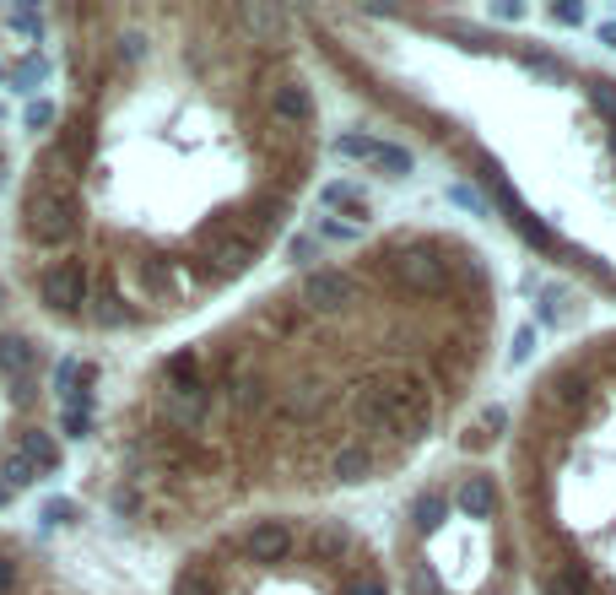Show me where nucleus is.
<instances>
[{
  "label": "nucleus",
  "mask_w": 616,
  "mask_h": 595,
  "mask_svg": "<svg viewBox=\"0 0 616 595\" xmlns=\"http://www.w3.org/2000/svg\"><path fill=\"white\" fill-rule=\"evenodd\" d=\"M384 558L395 595H519L525 552L503 466L433 460L400 482Z\"/></svg>",
  "instance_id": "obj_3"
},
{
  "label": "nucleus",
  "mask_w": 616,
  "mask_h": 595,
  "mask_svg": "<svg viewBox=\"0 0 616 595\" xmlns=\"http://www.w3.org/2000/svg\"><path fill=\"white\" fill-rule=\"evenodd\" d=\"M60 428H65V439H87V428H92V417L82 412V406H65V417H60Z\"/></svg>",
  "instance_id": "obj_12"
},
{
  "label": "nucleus",
  "mask_w": 616,
  "mask_h": 595,
  "mask_svg": "<svg viewBox=\"0 0 616 595\" xmlns=\"http://www.w3.org/2000/svg\"><path fill=\"white\" fill-rule=\"evenodd\" d=\"M11 498H17V493H11V487H6V482H0V509H6V504H11Z\"/></svg>",
  "instance_id": "obj_16"
},
{
  "label": "nucleus",
  "mask_w": 616,
  "mask_h": 595,
  "mask_svg": "<svg viewBox=\"0 0 616 595\" xmlns=\"http://www.w3.org/2000/svg\"><path fill=\"white\" fill-rule=\"evenodd\" d=\"M503 482L535 595H616V325L557 347L508 417Z\"/></svg>",
  "instance_id": "obj_2"
},
{
  "label": "nucleus",
  "mask_w": 616,
  "mask_h": 595,
  "mask_svg": "<svg viewBox=\"0 0 616 595\" xmlns=\"http://www.w3.org/2000/svg\"><path fill=\"white\" fill-rule=\"evenodd\" d=\"M92 287H98V276H92L87 260H55V266L38 271V298L55 314H65V320H82L87 314Z\"/></svg>",
  "instance_id": "obj_6"
},
{
  "label": "nucleus",
  "mask_w": 616,
  "mask_h": 595,
  "mask_svg": "<svg viewBox=\"0 0 616 595\" xmlns=\"http://www.w3.org/2000/svg\"><path fill=\"white\" fill-rule=\"evenodd\" d=\"M0 82H11V71H6V60H0Z\"/></svg>",
  "instance_id": "obj_17"
},
{
  "label": "nucleus",
  "mask_w": 616,
  "mask_h": 595,
  "mask_svg": "<svg viewBox=\"0 0 616 595\" xmlns=\"http://www.w3.org/2000/svg\"><path fill=\"white\" fill-rule=\"evenodd\" d=\"M6 22H11V28H22V33H33V38H38V28H44V17H38L33 6H11Z\"/></svg>",
  "instance_id": "obj_13"
},
{
  "label": "nucleus",
  "mask_w": 616,
  "mask_h": 595,
  "mask_svg": "<svg viewBox=\"0 0 616 595\" xmlns=\"http://www.w3.org/2000/svg\"><path fill=\"white\" fill-rule=\"evenodd\" d=\"M44 520H49V525H71V520H76V509L65 504V498H49V504H44Z\"/></svg>",
  "instance_id": "obj_14"
},
{
  "label": "nucleus",
  "mask_w": 616,
  "mask_h": 595,
  "mask_svg": "<svg viewBox=\"0 0 616 595\" xmlns=\"http://www.w3.org/2000/svg\"><path fill=\"white\" fill-rule=\"evenodd\" d=\"M17 449H22V455H28L44 476L60 471V444H55V433H49V428H28V433L17 439Z\"/></svg>",
  "instance_id": "obj_8"
},
{
  "label": "nucleus",
  "mask_w": 616,
  "mask_h": 595,
  "mask_svg": "<svg viewBox=\"0 0 616 595\" xmlns=\"http://www.w3.org/2000/svg\"><path fill=\"white\" fill-rule=\"evenodd\" d=\"M44 82H49V60L38 55V49H28V55L17 60V71H11V87H17V92H28V98H33V92L44 87Z\"/></svg>",
  "instance_id": "obj_10"
},
{
  "label": "nucleus",
  "mask_w": 616,
  "mask_h": 595,
  "mask_svg": "<svg viewBox=\"0 0 616 595\" xmlns=\"http://www.w3.org/2000/svg\"><path fill=\"white\" fill-rule=\"evenodd\" d=\"M28 233L38 244H71L76 228H82V206H76V190H49V184H33L28 190Z\"/></svg>",
  "instance_id": "obj_5"
},
{
  "label": "nucleus",
  "mask_w": 616,
  "mask_h": 595,
  "mask_svg": "<svg viewBox=\"0 0 616 595\" xmlns=\"http://www.w3.org/2000/svg\"><path fill=\"white\" fill-rule=\"evenodd\" d=\"M0 309H6V282H0Z\"/></svg>",
  "instance_id": "obj_18"
},
{
  "label": "nucleus",
  "mask_w": 616,
  "mask_h": 595,
  "mask_svg": "<svg viewBox=\"0 0 616 595\" xmlns=\"http://www.w3.org/2000/svg\"><path fill=\"white\" fill-rule=\"evenodd\" d=\"M0 482H6L11 493H22V487H33V482H38V466H33L28 455H22L17 444H11V449H0Z\"/></svg>",
  "instance_id": "obj_9"
},
{
  "label": "nucleus",
  "mask_w": 616,
  "mask_h": 595,
  "mask_svg": "<svg viewBox=\"0 0 616 595\" xmlns=\"http://www.w3.org/2000/svg\"><path fill=\"white\" fill-rule=\"evenodd\" d=\"M168 595H395V574L346 514L265 509L195 552Z\"/></svg>",
  "instance_id": "obj_4"
},
{
  "label": "nucleus",
  "mask_w": 616,
  "mask_h": 595,
  "mask_svg": "<svg viewBox=\"0 0 616 595\" xmlns=\"http://www.w3.org/2000/svg\"><path fill=\"white\" fill-rule=\"evenodd\" d=\"M11 585H17V563H11V558H0V595H6Z\"/></svg>",
  "instance_id": "obj_15"
},
{
  "label": "nucleus",
  "mask_w": 616,
  "mask_h": 595,
  "mask_svg": "<svg viewBox=\"0 0 616 595\" xmlns=\"http://www.w3.org/2000/svg\"><path fill=\"white\" fill-rule=\"evenodd\" d=\"M55 119H60V109H55L49 98H28V109H22V125H28L33 136H38V130H49Z\"/></svg>",
  "instance_id": "obj_11"
},
{
  "label": "nucleus",
  "mask_w": 616,
  "mask_h": 595,
  "mask_svg": "<svg viewBox=\"0 0 616 595\" xmlns=\"http://www.w3.org/2000/svg\"><path fill=\"white\" fill-rule=\"evenodd\" d=\"M503 271L454 222H384L173 352L130 444V487L179 514L330 504L433 466L498 374Z\"/></svg>",
  "instance_id": "obj_1"
},
{
  "label": "nucleus",
  "mask_w": 616,
  "mask_h": 595,
  "mask_svg": "<svg viewBox=\"0 0 616 595\" xmlns=\"http://www.w3.org/2000/svg\"><path fill=\"white\" fill-rule=\"evenodd\" d=\"M38 363V347L28 336H17V330H0V374L6 379H28Z\"/></svg>",
  "instance_id": "obj_7"
}]
</instances>
